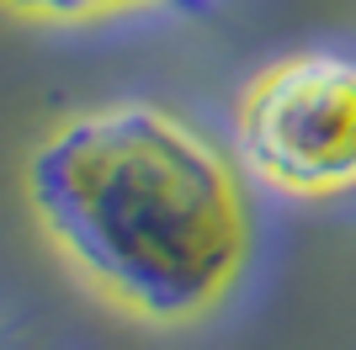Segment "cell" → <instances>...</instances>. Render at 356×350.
<instances>
[{
    "label": "cell",
    "mask_w": 356,
    "mask_h": 350,
    "mask_svg": "<svg viewBox=\"0 0 356 350\" xmlns=\"http://www.w3.org/2000/svg\"><path fill=\"white\" fill-rule=\"evenodd\" d=\"M22 186L64 260L144 324L208 319L250 265L245 175L170 106L64 117L27 154Z\"/></svg>",
    "instance_id": "obj_1"
},
{
    "label": "cell",
    "mask_w": 356,
    "mask_h": 350,
    "mask_svg": "<svg viewBox=\"0 0 356 350\" xmlns=\"http://www.w3.org/2000/svg\"><path fill=\"white\" fill-rule=\"evenodd\" d=\"M250 181L287 202L356 197V53L303 48L255 74L234 112Z\"/></svg>",
    "instance_id": "obj_2"
},
{
    "label": "cell",
    "mask_w": 356,
    "mask_h": 350,
    "mask_svg": "<svg viewBox=\"0 0 356 350\" xmlns=\"http://www.w3.org/2000/svg\"><path fill=\"white\" fill-rule=\"evenodd\" d=\"M16 16L38 22H96V16H122V11H149L165 0H6Z\"/></svg>",
    "instance_id": "obj_3"
}]
</instances>
